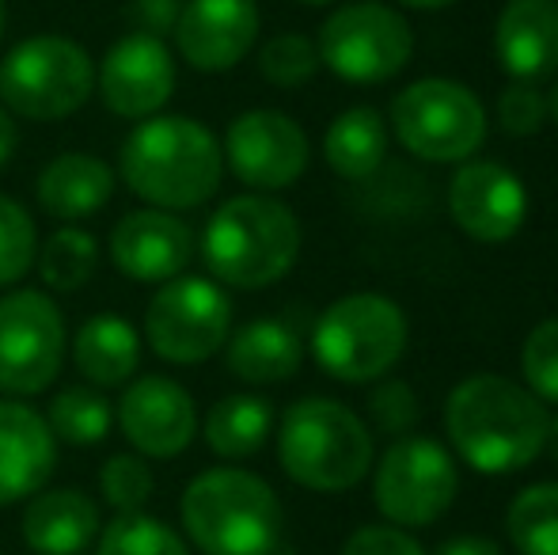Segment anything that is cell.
Here are the masks:
<instances>
[{"label":"cell","mask_w":558,"mask_h":555,"mask_svg":"<svg viewBox=\"0 0 558 555\" xmlns=\"http://www.w3.org/2000/svg\"><path fill=\"white\" fill-rule=\"evenodd\" d=\"M544 400L498 373H475L448 396L445 426L460 460L483 475H509L529 468L547 442Z\"/></svg>","instance_id":"6da1fadb"},{"label":"cell","mask_w":558,"mask_h":555,"mask_svg":"<svg viewBox=\"0 0 558 555\" xmlns=\"http://www.w3.org/2000/svg\"><path fill=\"white\" fill-rule=\"evenodd\" d=\"M118 171L141 202L179 214L214 198L225 176V153L198 119L153 114L125 134Z\"/></svg>","instance_id":"7a4b0ae2"},{"label":"cell","mask_w":558,"mask_h":555,"mask_svg":"<svg viewBox=\"0 0 558 555\" xmlns=\"http://www.w3.org/2000/svg\"><path fill=\"white\" fill-rule=\"evenodd\" d=\"M301 255V221L270 194H235L206 221L202 260L232 289H266L293 270Z\"/></svg>","instance_id":"3957f363"},{"label":"cell","mask_w":558,"mask_h":555,"mask_svg":"<svg viewBox=\"0 0 558 555\" xmlns=\"http://www.w3.org/2000/svg\"><path fill=\"white\" fill-rule=\"evenodd\" d=\"M179 521L206 555H270L281 541V503L247 468H209L186 483Z\"/></svg>","instance_id":"277c9868"},{"label":"cell","mask_w":558,"mask_h":555,"mask_svg":"<svg viewBox=\"0 0 558 555\" xmlns=\"http://www.w3.org/2000/svg\"><path fill=\"white\" fill-rule=\"evenodd\" d=\"M278 460L293 483L338 495L373 468V434L345 403L308 396L281 415Z\"/></svg>","instance_id":"5b68a950"},{"label":"cell","mask_w":558,"mask_h":555,"mask_svg":"<svg viewBox=\"0 0 558 555\" xmlns=\"http://www.w3.org/2000/svg\"><path fill=\"white\" fill-rule=\"evenodd\" d=\"M96 92V61L65 35H35L15 43L0 61V107L12 119L61 122Z\"/></svg>","instance_id":"8992f818"},{"label":"cell","mask_w":558,"mask_h":555,"mask_svg":"<svg viewBox=\"0 0 558 555\" xmlns=\"http://www.w3.org/2000/svg\"><path fill=\"white\" fill-rule=\"evenodd\" d=\"M407 350V316L391 297L350 293L327 304L312 331V354L345 385L384 377Z\"/></svg>","instance_id":"52a82bcc"},{"label":"cell","mask_w":558,"mask_h":555,"mask_svg":"<svg viewBox=\"0 0 558 555\" xmlns=\"http://www.w3.org/2000/svg\"><path fill=\"white\" fill-rule=\"evenodd\" d=\"M232 335V301L217 281L179 275L156 286L145 309V342L171 365L209 362Z\"/></svg>","instance_id":"ba28073f"},{"label":"cell","mask_w":558,"mask_h":555,"mask_svg":"<svg viewBox=\"0 0 558 555\" xmlns=\"http://www.w3.org/2000/svg\"><path fill=\"white\" fill-rule=\"evenodd\" d=\"M391 126L414 156L456 164L475 156L486 141V111L471 88L426 76L391 99Z\"/></svg>","instance_id":"9c48e42d"},{"label":"cell","mask_w":558,"mask_h":555,"mask_svg":"<svg viewBox=\"0 0 558 555\" xmlns=\"http://www.w3.org/2000/svg\"><path fill=\"white\" fill-rule=\"evenodd\" d=\"M319 65L350 84H384L411 61V23L388 4L357 0L331 12L316 38Z\"/></svg>","instance_id":"30bf717a"},{"label":"cell","mask_w":558,"mask_h":555,"mask_svg":"<svg viewBox=\"0 0 558 555\" xmlns=\"http://www.w3.org/2000/svg\"><path fill=\"white\" fill-rule=\"evenodd\" d=\"M65 362V316L43 289L0 297V393L38 396L58 381Z\"/></svg>","instance_id":"8fae6325"},{"label":"cell","mask_w":558,"mask_h":555,"mask_svg":"<svg viewBox=\"0 0 558 555\" xmlns=\"http://www.w3.org/2000/svg\"><path fill=\"white\" fill-rule=\"evenodd\" d=\"M456 491H460L456 464L445 445L434 437H403L376 464V510L403 529L434 526L452 506Z\"/></svg>","instance_id":"7c38bea8"},{"label":"cell","mask_w":558,"mask_h":555,"mask_svg":"<svg viewBox=\"0 0 558 555\" xmlns=\"http://www.w3.org/2000/svg\"><path fill=\"white\" fill-rule=\"evenodd\" d=\"M225 164L240 183L255 186L258 194L286 191L308 168V134L301 122L281 111H243L225 130Z\"/></svg>","instance_id":"4fadbf2b"},{"label":"cell","mask_w":558,"mask_h":555,"mask_svg":"<svg viewBox=\"0 0 558 555\" xmlns=\"http://www.w3.org/2000/svg\"><path fill=\"white\" fill-rule=\"evenodd\" d=\"M175 58H171L168 43L153 31L122 35L96 69V88L104 107L130 122L160 114L175 96Z\"/></svg>","instance_id":"5bb4252c"},{"label":"cell","mask_w":558,"mask_h":555,"mask_svg":"<svg viewBox=\"0 0 558 555\" xmlns=\"http://www.w3.org/2000/svg\"><path fill=\"white\" fill-rule=\"evenodd\" d=\"M118 426L133 453L145 460H171L198 434L194 396L171 377H137L118 400Z\"/></svg>","instance_id":"9a60e30c"},{"label":"cell","mask_w":558,"mask_h":555,"mask_svg":"<svg viewBox=\"0 0 558 555\" xmlns=\"http://www.w3.org/2000/svg\"><path fill=\"white\" fill-rule=\"evenodd\" d=\"M255 0H186L175 15V50L194 73H228L258 38Z\"/></svg>","instance_id":"2e32d148"},{"label":"cell","mask_w":558,"mask_h":555,"mask_svg":"<svg viewBox=\"0 0 558 555\" xmlns=\"http://www.w3.org/2000/svg\"><path fill=\"white\" fill-rule=\"evenodd\" d=\"M448 214L478 244H506L529 217L524 183L494 160H471L452 176Z\"/></svg>","instance_id":"e0dca14e"},{"label":"cell","mask_w":558,"mask_h":555,"mask_svg":"<svg viewBox=\"0 0 558 555\" xmlns=\"http://www.w3.org/2000/svg\"><path fill=\"white\" fill-rule=\"evenodd\" d=\"M111 263L118 275L141 286H163L194 260V232L168 209H133L111 229Z\"/></svg>","instance_id":"ac0fdd59"},{"label":"cell","mask_w":558,"mask_h":555,"mask_svg":"<svg viewBox=\"0 0 558 555\" xmlns=\"http://www.w3.org/2000/svg\"><path fill=\"white\" fill-rule=\"evenodd\" d=\"M58 468V437L46 415L20 400H0V506L27 503Z\"/></svg>","instance_id":"d6986e66"},{"label":"cell","mask_w":558,"mask_h":555,"mask_svg":"<svg viewBox=\"0 0 558 555\" xmlns=\"http://www.w3.org/2000/svg\"><path fill=\"white\" fill-rule=\"evenodd\" d=\"M494 53L517 81L558 73V0H509L494 27Z\"/></svg>","instance_id":"ffe728a7"},{"label":"cell","mask_w":558,"mask_h":555,"mask_svg":"<svg viewBox=\"0 0 558 555\" xmlns=\"http://www.w3.org/2000/svg\"><path fill=\"white\" fill-rule=\"evenodd\" d=\"M104 529L99 506L81 487H50L27 498L20 533L23 544L38 555H81Z\"/></svg>","instance_id":"44dd1931"},{"label":"cell","mask_w":558,"mask_h":555,"mask_svg":"<svg viewBox=\"0 0 558 555\" xmlns=\"http://www.w3.org/2000/svg\"><path fill=\"white\" fill-rule=\"evenodd\" d=\"M38 206L61 225H76L99 214L114 194V171L92 153H61L38 171Z\"/></svg>","instance_id":"7402d4cb"},{"label":"cell","mask_w":558,"mask_h":555,"mask_svg":"<svg viewBox=\"0 0 558 555\" xmlns=\"http://www.w3.org/2000/svg\"><path fill=\"white\" fill-rule=\"evenodd\" d=\"M228 370L247 385H281L304 362L301 335L281 319H251L228 335Z\"/></svg>","instance_id":"603a6c76"},{"label":"cell","mask_w":558,"mask_h":555,"mask_svg":"<svg viewBox=\"0 0 558 555\" xmlns=\"http://www.w3.org/2000/svg\"><path fill=\"white\" fill-rule=\"evenodd\" d=\"M73 362L96 388H122L141 365V335L122 316H92L73 339Z\"/></svg>","instance_id":"cb8c5ba5"},{"label":"cell","mask_w":558,"mask_h":555,"mask_svg":"<svg viewBox=\"0 0 558 555\" xmlns=\"http://www.w3.org/2000/svg\"><path fill=\"white\" fill-rule=\"evenodd\" d=\"M274 430V408L263 396L232 393L206 411L202 437L221 460H247L266 445Z\"/></svg>","instance_id":"d4e9b609"},{"label":"cell","mask_w":558,"mask_h":555,"mask_svg":"<svg viewBox=\"0 0 558 555\" xmlns=\"http://www.w3.org/2000/svg\"><path fill=\"white\" fill-rule=\"evenodd\" d=\"M324 156L335 176L342 179H368L388 156V126L384 114L373 107H350L327 126Z\"/></svg>","instance_id":"484cf974"},{"label":"cell","mask_w":558,"mask_h":555,"mask_svg":"<svg viewBox=\"0 0 558 555\" xmlns=\"http://www.w3.org/2000/svg\"><path fill=\"white\" fill-rule=\"evenodd\" d=\"M38 278L53 293H76L96 278L99 267V240L81 225H61L43 248H38Z\"/></svg>","instance_id":"4316f807"},{"label":"cell","mask_w":558,"mask_h":555,"mask_svg":"<svg viewBox=\"0 0 558 555\" xmlns=\"http://www.w3.org/2000/svg\"><path fill=\"white\" fill-rule=\"evenodd\" d=\"M506 529L521 555H558V483L524 487L509 503Z\"/></svg>","instance_id":"83f0119b"},{"label":"cell","mask_w":558,"mask_h":555,"mask_svg":"<svg viewBox=\"0 0 558 555\" xmlns=\"http://www.w3.org/2000/svg\"><path fill=\"white\" fill-rule=\"evenodd\" d=\"M53 437L65 445H99L114 426V408L96 388H65L46 411Z\"/></svg>","instance_id":"f1b7e54d"},{"label":"cell","mask_w":558,"mask_h":555,"mask_svg":"<svg viewBox=\"0 0 558 555\" xmlns=\"http://www.w3.org/2000/svg\"><path fill=\"white\" fill-rule=\"evenodd\" d=\"M96 555H191L186 541L153 514H118L99 529Z\"/></svg>","instance_id":"f546056e"},{"label":"cell","mask_w":558,"mask_h":555,"mask_svg":"<svg viewBox=\"0 0 558 555\" xmlns=\"http://www.w3.org/2000/svg\"><path fill=\"white\" fill-rule=\"evenodd\" d=\"M35 260H38L35 217L12 194H0V289L27 278Z\"/></svg>","instance_id":"4dcf8cb0"},{"label":"cell","mask_w":558,"mask_h":555,"mask_svg":"<svg viewBox=\"0 0 558 555\" xmlns=\"http://www.w3.org/2000/svg\"><path fill=\"white\" fill-rule=\"evenodd\" d=\"M99 491H104V503L118 514H141L148 506L156 491L153 468L137 453H114L99 468Z\"/></svg>","instance_id":"1f68e13d"},{"label":"cell","mask_w":558,"mask_h":555,"mask_svg":"<svg viewBox=\"0 0 558 555\" xmlns=\"http://www.w3.org/2000/svg\"><path fill=\"white\" fill-rule=\"evenodd\" d=\"M258 69L270 84L278 88H301L304 81L319 73V50L308 35H296V31H286V35H274L270 43L258 53Z\"/></svg>","instance_id":"d6a6232c"},{"label":"cell","mask_w":558,"mask_h":555,"mask_svg":"<svg viewBox=\"0 0 558 555\" xmlns=\"http://www.w3.org/2000/svg\"><path fill=\"white\" fill-rule=\"evenodd\" d=\"M521 370L536 400L558 403V319H544L539 327H532L521 350Z\"/></svg>","instance_id":"836d02e7"},{"label":"cell","mask_w":558,"mask_h":555,"mask_svg":"<svg viewBox=\"0 0 558 555\" xmlns=\"http://www.w3.org/2000/svg\"><path fill=\"white\" fill-rule=\"evenodd\" d=\"M498 122L509 137H532L547 122V96L529 81H517L501 92L498 99Z\"/></svg>","instance_id":"e575fe53"},{"label":"cell","mask_w":558,"mask_h":555,"mask_svg":"<svg viewBox=\"0 0 558 555\" xmlns=\"http://www.w3.org/2000/svg\"><path fill=\"white\" fill-rule=\"evenodd\" d=\"M368 415L376 430L384 434H403L418 422V396L403 385V381H384L373 396H368Z\"/></svg>","instance_id":"d590c367"},{"label":"cell","mask_w":558,"mask_h":555,"mask_svg":"<svg viewBox=\"0 0 558 555\" xmlns=\"http://www.w3.org/2000/svg\"><path fill=\"white\" fill-rule=\"evenodd\" d=\"M342 555H426V548L399 526H365L342 544Z\"/></svg>","instance_id":"8d00e7d4"},{"label":"cell","mask_w":558,"mask_h":555,"mask_svg":"<svg viewBox=\"0 0 558 555\" xmlns=\"http://www.w3.org/2000/svg\"><path fill=\"white\" fill-rule=\"evenodd\" d=\"M434 555H506L501 544H494L490 536H452L445 541Z\"/></svg>","instance_id":"74e56055"},{"label":"cell","mask_w":558,"mask_h":555,"mask_svg":"<svg viewBox=\"0 0 558 555\" xmlns=\"http://www.w3.org/2000/svg\"><path fill=\"white\" fill-rule=\"evenodd\" d=\"M15 148H20V130H15V119L0 107V168L12 164Z\"/></svg>","instance_id":"f35d334b"},{"label":"cell","mask_w":558,"mask_h":555,"mask_svg":"<svg viewBox=\"0 0 558 555\" xmlns=\"http://www.w3.org/2000/svg\"><path fill=\"white\" fill-rule=\"evenodd\" d=\"M399 4H407V8H418V12H437V8L452 4V0H399Z\"/></svg>","instance_id":"ab89813d"},{"label":"cell","mask_w":558,"mask_h":555,"mask_svg":"<svg viewBox=\"0 0 558 555\" xmlns=\"http://www.w3.org/2000/svg\"><path fill=\"white\" fill-rule=\"evenodd\" d=\"M544 449H551V457H555V464H558V415L547 422V442H544Z\"/></svg>","instance_id":"60d3db41"},{"label":"cell","mask_w":558,"mask_h":555,"mask_svg":"<svg viewBox=\"0 0 558 555\" xmlns=\"http://www.w3.org/2000/svg\"><path fill=\"white\" fill-rule=\"evenodd\" d=\"M547 114L555 119V126H558V84H555V92L547 96Z\"/></svg>","instance_id":"b9f144b4"},{"label":"cell","mask_w":558,"mask_h":555,"mask_svg":"<svg viewBox=\"0 0 558 555\" xmlns=\"http://www.w3.org/2000/svg\"><path fill=\"white\" fill-rule=\"evenodd\" d=\"M4 27H8V8H4V0H0V43H4Z\"/></svg>","instance_id":"7bdbcfd3"},{"label":"cell","mask_w":558,"mask_h":555,"mask_svg":"<svg viewBox=\"0 0 558 555\" xmlns=\"http://www.w3.org/2000/svg\"><path fill=\"white\" fill-rule=\"evenodd\" d=\"M301 4H331V0H301Z\"/></svg>","instance_id":"ee69618b"}]
</instances>
